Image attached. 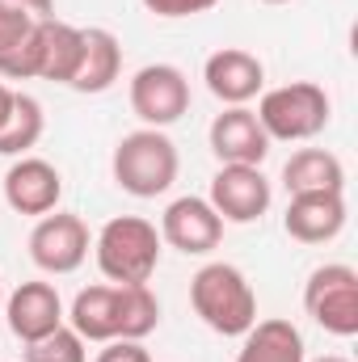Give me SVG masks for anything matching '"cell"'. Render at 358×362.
<instances>
[{
    "label": "cell",
    "instance_id": "obj_1",
    "mask_svg": "<svg viewBox=\"0 0 358 362\" xmlns=\"http://www.w3.org/2000/svg\"><path fill=\"white\" fill-rule=\"evenodd\" d=\"M68 325L97 346L118 341V337L144 341L161 325V299L148 282H131V286L97 282V286L76 291V299L68 308Z\"/></svg>",
    "mask_w": 358,
    "mask_h": 362
},
{
    "label": "cell",
    "instance_id": "obj_2",
    "mask_svg": "<svg viewBox=\"0 0 358 362\" xmlns=\"http://www.w3.org/2000/svg\"><path fill=\"white\" fill-rule=\"evenodd\" d=\"M194 316L219 337H245L258 320V291L232 262H207L190 278Z\"/></svg>",
    "mask_w": 358,
    "mask_h": 362
},
{
    "label": "cell",
    "instance_id": "obj_3",
    "mask_svg": "<svg viewBox=\"0 0 358 362\" xmlns=\"http://www.w3.org/2000/svg\"><path fill=\"white\" fill-rule=\"evenodd\" d=\"M161 253H165V240H161L156 223L144 215H114L93 236V262H97L101 278L114 286L152 282Z\"/></svg>",
    "mask_w": 358,
    "mask_h": 362
},
{
    "label": "cell",
    "instance_id": "obj_4",
    "mask_svg": "<svg viewBox=\"0 0 358 362\" xmlns=\"http://www.w3.org/2000/svg\"><path fill=\"white\" fill-rule=\"evenodd\" d=\"M178 173H181V156H178V144L169 139V131L135 127V131H127L114 144L110 177L131 198H161V194H169Z\"/></svg>",
    "mask_w": 358,
    "mask_h": 362
},
{
    "label": "cell",
    "instance_id": "obj_5",
    "mask_svg": "<svg viewBox=\"0 0 358 362\" xmlns=\"http://www.w3.org/2000/svg\"><path fill=\"white\" fill-rule=\"evenodd\" d=\"M85 51V30L68 25L59 17L38 21L30 30V38L0 64L4 81H51V85H68L76 64Z\"/></svg>",
    "mask_w": 358,
    "mask_h": 362
},
{
    "label": "cell",
    "instance_id": "obj_6",
    "mask_svg": "<svg viewBox=\"0 0 358 362\" xmlns=\"http://www.w3.org/2000/svg\"><path fill=\"white\" fill-rule=\"evenodd\" d=\"M253 114L266 127L270 144H308L329 127L333 101L316 81H291L278 89H262Z\"/></svg>",
    "mask_w": 358,
    "mask_h": 362
},
{
    "label": "cell",
    "instance_id": "obj_7",
    "mask_svg": "<svg viewBox=\"0 0 358 362\" xmlns=\"http://www.w3.org/2000/svg\"><path fill=\"white\" fill-rule=\"evenodd\" d=\"M304 312L329 337L358 333V270L346 262H325L304 282Z\"/></svg>",
    "mask_w": 358,
    "mask_h": 362
},
{
    "label": "cell",
    "instance_id": "obj_8",
    "mask_svg": "<svg viewBox=\"0 0 358 362\" xmlns=\"http://www.w3.org/2000/svg\"><path fill=\"white\" fill-rule=\"evenodd\" d=\"M127 101H131V114L144 127L169 131L173 122H181L190 114V76L178 64H144L131 76Z\"/></svg>",
    "mask_w": 358,
    "mask_h": 362
},
{
    "label": "cell",
    "instance_id": "obj_9",
    "mask_svg": "<svg viewBox=\"0 0 358 362\" xmlns=\"http://www.w3.org/2000/svg\"><path fill=\"white\" fill-rule=\"evenodd\" d=\"M93 232L76 211H51L30 232V262L42 274H76L89 262Z\"/></svg>",
    "mask_w": 358,
    "mask_h": 362
},
{
    "label": "cell",
    "instance_id": "obj_10",
    "mask_svg": "<svg viewBox=\"0 0 358 362\" xmlns=\"http://www.w3.org/2000/svg\"><path fill=\"white\" fill-rule=\"evenodd\" d=\"M207 202L215 206V215L224 223H258L274 202V185L258 165H219L211 177Z\"/></svg>",
    "mask_w": 358,
    "mask_h": 362
},
{
    "label": "cell",
    "instance_id": "obj_11",
    "mask_svg": "<svg viewBox=\"0 0 358 362\" xmlns=\"http://www.w3.org/2000/svg\"><path fill=\"white\" fill-rule=\"evenodd\" d=\"M224 228H228V223L215 215V206H211L207 198L181 194V198H173V202L165 206L156 232H161V240H165L169 249H178L185 257H207V253L219 249Z\"/></svg>",
    "mask_w": 358,
    "mask_h": 362
},
{
    "label": "cell",
    "instance_id": "obj_12",
    "mask_svg": "<svg viewBox=\"0 0 358 362\" xmlns=\"http://www.w3.org/2000/svg\"><path fill=\"white\" fill-rule=\"evenodd\" d=\"M4 202L25 215V219H42L51 211H59V198H64V173L42 160V156H17L8 169H4Z\"/></svg>",
    "mask_w": 358,
    "mask_h": 362
},
{
    "label": "cell",
    "instance_id": "obj_13",
    "mask_svg": "<svg viewBox=\"0 0 358 362\" xmlns=\"http://www.w3.org/2000/svg\"><path fill=\"white\" fill-rule=\"evenodd\" d=\"M207 144L219 165H258L262 169L270 156V135L249 105H224L207 127Z\"/></svg>",
    "mask_w": 358,
    "mask_h": 362
},
{
    "label": "cell",
    "instance_id": "obj_14",
    "mask_svg": "<svg viewBox=\"0 0 358 362\" xmlns=\"http://www.w3.org/2000/svg\"><path fill=\"white\" fill-rule=\"evenodd\" d=\"M4 320H8V333L30 346L47 333H55L59 325H68V308L55 291V282H42V278H30L21 282L8 299H4Z\"/></svg>",
    "mask_w": 358,
    "mask_h": 362
},
{
    "label": "cell",
    "instance_id": "obj_15",
    "mask_svg": "<svg viewBox=\"0 0 358 362\" xmlns=\"http://www.w3.org/2000/svg\"><path fill=\"white\" fill-rule=\"evenodd\" d=\"M207 93L224 105H249L266 89V64L245 47H219L202 64Z\"/></svg>",
    "mask_w": 358,
    "mask_h": 362
},
{
    "label": "cell",
    "instance_id": "obj_16",
    "mask_svg": "<svg viewBox=\"0 0 358 362\" xmlns=\"http://www.w3.org/2000/svg\"><path fill=\"white\" fill-rule=\"evenodd\" d=\"M346 228V194H291L282 232L299 245H329Z\"/></svg>",
    "mask_w": 358,
    "mask_h": 362
},
{
    "label": "cell",
    "instance_id": "obj_17",
    "mask_svg": "<svg viewBox=\"0 0 358 362\" xmlns=\"http://www.w3.org/2000/svg\"><path fill=\"white\" fill-rule=\"evenodd\" d=\"M122 76V42L114 30L105 25H89L85 30V51H81V64L68 81L72 93H105L114 89V81Z\"/></svg>",
    "mask_w": 358,
    "mask_h": 362
},
{
    "label": "cell",
    "instance_id": "obj_18",
    "mask_svg": "<svg viewBox=\"0 0 358 362\" xmlns=\"http://www.w3.org/2000/svg\"><path fill=\"white\" fill-rule=\"evenodd\" d=\"M282 189L291 194H346V165L329 148H299L282 165Z\"/></svg>",
    "mask_w": 358,
    "mask_h": 362
},
{
    "label": "cell",
    "instance_id": "obj_19",
    "mask_svg": "<svg viewBox=\"0 0 358 362\" xmlns=\"http://www.w3.org/2000/svg\"><path fill=\"white\" fill-rule=\"evenodd\" d=\"M236 362H308V346L299 325L270 316V320H253V329L241 337Z\"/></svg>",
    "mask_w": 358,
    "mask_h": 362
},
{
    "label": "cell",
    "instance_id": "obj_20",
    "mask_svg": "<svg viewBox=\"0 0 358 362\" xmlns=\"http://www.w3.org/2000/svg\"><path fill=\"white\" fill-rule=\"evenodd\" d=\"M47 131V114H42V101L30 97V93L13 89V105L0 122V156H30V148H38Z\"/></svg>",
    "mask_w": 358,
    "mask_h": 362
},
{
    "label": "cell",
    "instance_id": "obj_21",
    "mask_svg": "<svg viewBox=\"0 0 358 362\" xmlns=\"http://www.w3.org/2000/svg\"><path fill=\"white\" fill-rule=\"evenodd\" d=\"M25 362H89V341L72 325H59L55 333L25 346Z\"/></svg>",
    "mask_w": 358,
    "mask_h": 362
},
{
    "label": "cell",
    "instance_id": "obj_22",
    "mask_svg": "<svg viewBox=\"0 0 358 362\" xmlns=\"http://www.w3.org/2000/svg\"><path fill=\"white\" fill-rule=\"evenodd\" d=\"M38 21L34 17H25L21 8H13L8 0H0V64L30 38V30H34Z\"/></svg>",
    "mask_w": 358,
    "mask_h": 362
},
{
    "label": "cell",
    "instance_id": "obj_23",
    "mask_svg": "<svg viewBox=\"0 0 358 362\" xmlns=\"http://www.w3.org/2000/svg\"><path fill=\"white\" fill-rule=\"evenodd\" d=\"M152 17H165V21H178V17H198V13H211L219 0H139Z\"/></svg>",
    "mask_w": 358,
    "mask_h": 362
},
{
    "label": "cell",
    "instance_id": "obj_24",
    "mask_svg": "<svg viewBox=\"0 0 358 362\" xmlns=\"http://www.w3.org/2000/svg\"><path fill=\"white\" fill-rule=\"evenodd\" d=\"M93 362H152V354H148L144 341H127V337H118V341H105Z\"/></svg>",
    "mask_w": 358,
    "mask_h": 362
},
{
    "label": "cell",
    "instance_id": "obj_25",
    "mask_svg": "<svg viewBox=\"0 0 358 362\" xmlns=\"http://www.w3.org/2000/svg\"><path fill=\"white\" fill-rule=\"evenodd\" d=\"M13 8H21L25 17H34V21H51L55 17V0H8Z\"/></svg>",
    "mask_w": 358,
    "mask_h": 362
},
{
    "label": "cell",
    "instance_id": "obj_26",
    "mask_svg": "<svg viewBox=\"0 0 358 362\" xmlns=\"http://www.w3.org/2000/svg\"><path fill=\"white\" fill-rule=\"evenodd\" d=\"M8 105H13V89L0 81V122H4V114H8Z\"/></svg>",
    "mask_w": 358,
    "mask_h": 362
},
{
    "label": "cell",
    "instance_id": "obj_27",
    "mask_svg": "<svg viewBox=\"0 0 358 362\" xmlns=\"http://www.w3.org/2000/svg\"><path fill=\"white\" fill-rule=\"evenodd\" d=\"M312 362H350V358H342V354H325V358H312Z\"/></svg>",
    "mask_w": 358,
    "mask_h": 362
},
{
    "label": "cell",
    "instance_id": "obj_28",
    "mask_svg": "<svg viewBox=\"0 0 358 362\" xmlns=\"http://www.w3.org/2000/svg\"><path fill=\"white\" fill-rule=\"evenodd\" d=\"M262 4H291V0H262Z\"/></svg>",
    "mask_w": 358,
    "mask_h": 362
},
{
    "label": "cell",
    "instance_id": "obj_29",
    "mask_svg": "<svg viewBox=\"0 0 358 362\" xmlns=\"http://www.w3.org/2000/svg\"><path fill=\"white\" fill-rule=\"evenodd\" d=\"M0 303H4V286H0Z\"/></svg>",
    "mask_w": 358,
    "mask_h": 362
}]
</instances>
